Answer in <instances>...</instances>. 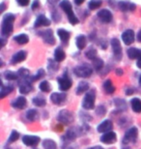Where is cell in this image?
<instances>
[{
    "label": "cell",
    "mask_w": 141,
    "mask_h": 149,
    "mask_svg": "<svg viewBox=\"0 0 141 149\" xmlns=\"http://www.w3.org/2000/svg\"><path fill=\"white\" fill-rule=\"evenodd\" d=\"M110 43H111L114 57H115L117 60H121L123 53H122V47H121V44H120V41L118 39L113 38Z\"/></svg>",
    "instance_id": "cell-8"
},
{
    "label": "cell",
    "mask_w": 141,
    "mask_h": 149,
    "mask_svg": "<svg viewBox=\"0 0 141 149\" xmlns=\"http://www.w3.org/2000/svg\"><path fill=\"white\" fill-rule=\"evenodd\" d=\"M115 86L113 85L111 79H106L103 82V90L106 94H112L115 92Z\"/></svg>",
    "instance_id": "cell-23"
},
{
    "label": "cell",
    "mask_w": 141,
    "mask_h": 149,
    "mask_svg": "<svg viewBox=\"0 0 141 149\" xmlns=\"http://www.w3.org/2000/svg\"><path fill=\"white\" fill-rule=\"evenodd\" d=\"M33 104H34L35 106H37V107H40V108H43V107H44L47 105V101L43 97H41V96H37V97H35L34 99H33Z\"/></svg>",
    "instance_id": "cell-34"
},
{
    "label": "cell",
    "mask_w": 141,
    "mask_h": 149,
    "mask_svg": "<svg viewBox=\"0 0 141 149\" xmlns=\"http://www.w3.org/2000/svg\"><path fill=\"white\" fill-rule=\"evenodd\" d=\"M49 71H52V72H56L57 70H58V64H56L54 61H52V60H49Z\"/></svg>",
    "instance_id": "cell-43"
},
{
    "label": "cell",
    "mask_w": 141,
    "mask_h": 149,
    "mask_svg": "<svg viewBox=\"0 0 141 149\" xmlns=\"http://www.w3.org/2000/svg\"><path fill=\"white\" fill-rule=\"evenodd\" d=\"M97 16L103 23H109L113 19L112 13L107 9H101V11L98 12Z\"/></svg>",
    "instance_id": "cell-9"
},
{
    "label": "cell",
    "mask_w": 141,
    "mask_h": 149,
    "mask_svg": "<svg viewBox=\"0 0 141 149\" xmlns=\"http://www.w3.org/2000/svg\"><path fill=\"white\" fill-rule=\"evenodd\" d=\"M1 42H2V47H4L5 46V40H4V39H1Z\"/></svg>",
    "instance_id": "cell-54"
},
{
    "label": "cell",
    "mask_w": 141,
    "mask_h": 149,
    "mask_svg": "<svg viewBox=\"0 0 141 149\" xmlns=\"http://www.w3.org/2000/svg\"><path fill=\"white\" fill-rule=\"evenodd\" d=\"M17 3L22 7H25V6L29 5L30 0H17Z\"/></svg>",
    "instance_id": "cell-44"
},
{
    "label": "cell",
    "mask_w": 141,
    "mask_h": 149,
    "mask_svg": "<svg viewBox=\"0 0 141 149\" xmlns=\"http://www.w3.org/2000/svg\"><path fill=\"white\" fill-rule=\"evenodd\" d=\"M131 109L133 111L136 113L141 112V100L138 98H133L131 101Z\"/></svg>",
    "instance_id": "cell-26"
},
{
    "label": "cell",
    "mask_w": 141,
    "mask_h": 149,
    "mask_svg": "<svg viewBox=\"0 0 141 149\" xmlns=\"http://www.w3.org/2000/svg\"><path fill=\"white\" fill-rule=\"evenodd\" d=\"M40 36L43 38L44 43L49 45H54L55 44V38L53 36V32L51 29H47V30L41 31L38 33Z\"/></svg>",
    "instance_id": "cell-10"
},
{
    "label": "cell",
    "mask_w": 141,
    "mask_h": 149,
    "mask_svg": "<svg viewBox=\"0 0 141 149\" xmlns=\"http://www.w3.org/2000/svg\"><path fill=\"white\" fill-rule=\"evenodd\" d=\"M127 54L130 59H138L141 57V49L136 47H130L127 50Z\"/></svg>",
    "instance_id": "cell-21"
},
{
    "label": "cell",
    "mask_w": 141,
    "mask_h": 149,
    "mask_svg": "<svg viewBox=\"0 0 141 149\" xmlns=\"http://www.w3.org/2000/svg\"><path fill=\"white\" fill-rule=\"evenodd\" d=\"M66 58V53L62 47H57L54 50V60L56 62H62Z\"/></svg>",
    "instance_id": "cell-22"
},
{
    "label": "cell",
    "mask_w": 141,
    "mask_h": 149,
    "mask_svg": "<svg viewBox=\"0 0 141 149\" xmlns=\"http://www.w3.org/2000/svg\"><path fill=\"white\" fill-rule=\"evenodd\" d=\"M134 38H135L134 31L131 30V29H128V30H126L122 33V40L124 42V44L127 45V46H130V45L133 43Z\"/></svg>",
    "instance_id": "cell-13"
},
{
    "label": "cell",
    "mask_w": 141,
    "mask_h": 149,
    "mask_svg": "<svg viewBox=\"0 0 141 149\" xmlns=\"http://www.w3.org/2000/svg\"><path fill=\"white\" fill-rule=\"evenodd\" d=\"M39 7H40V1H39V0H34L31 5V9L33 11H35L36 9H38Z\"/></svg>",
    "instance_id": "cell-45"
},
{
    "label": "cell",
    "mask_w": 141,
    "mask_h": 149,
    "mask_svg": "<svg viewBox=\"0 0 141 149\" xmlns=\"http://www.w3.org/2000/svg\"><path fill=\"white\" fill-rule=\"evenodd\" d=\"M47 1H49V3H50V4H55V3L58 1V0H47Z\"/></svg>",
    "instance_id": "cell-52"
},
{
    "label": "cell",
    "mask_w": 141,
    "mask_h": 149,
    "mask_svg": "<svg viewBox=\"0 0 141 149\" xmlns=\"http://www.w3.org/2000/svg\"><path fill=\"white\" fill-rule=\"evenodd\" d=\"M97 50H96V49H94V47H90V49L87 50V52H85V55L87 58L91 59V60H94L95 58H97Z\"/></svg>",
    "instance_id": "cell-39"
},
{
    "label": "cell",
    "mask_w": 141,
    "mask_h": 149,
    "mask_svg": "<svg viewBox=\"0 0 141 149\" xmlns=\"http://www.w3.org/2000/svg\"><path fill=\"white\" fill-rule=\"evenodd\" d=\"M137 41L140 42V43H141V29L139 30L138 33H137Z\"/></svg>",
    "instance_id": "cell-49"
},
{
    "label": "cell",
    "mask_w": 141,
    "mask_h": 149,
    "mask_svg": "<svg viewBox=\"0 0 141 149\" xmlns=\"http://www.w3.org/2000/svg\"><path fill=\"white\" fill-rule=\"evenodd\" d=\"M4 10H5V3L2 2L1 3V12H2V13L4 12Z\"/></svg>",
    "instance_id": "cell-50"
},
{
    "label": "cell",
    "mask_w": 141,
    "mask_h": 149,
    "mask_svg": "<svg viewBox=\"0 0 141 149\" xmlns=\"http://www.w3.org/2000/svg\"><path fill=\"white\" fill-rule=\"evenodd\" d=\"M3 74H4V77L7 80H17L19 77V74L13 72V71H5Z\"/></svg>",
    "instance_id": "cell-31"
},
{
    "label": "cell",
    "mask_w": 141,
    "mask_h": 149,
    "mask_svg": "<svg viewBox=\"0 0 141 149\" xmlns=\"http://www.w3.org/2000/svg\"><path fill=\"white\" fill-rule=\"evenodd\" d=\"M44 74H46L44 70V69H40L37 73H36V74H34V76H31V77H29V80L31 82H34V81H36V80H39L40 79H42V77H43Z\"/></svg>",
    "instance_id": "cell-36"
},
{
    "label": "cell",
    "mask_w": 141,
    "mask_h": 149,
    "mask_svg": "<svg viewBox=\"0 0 141 149\" xmlns=\"http://www.w3.org/2000/svg\"><path fill=\"white\" fill-rule=\"evenodd\" d=\"M43 147L44 149H57V144L52 139H44L43 141Z\"/></svg>",
    "instance_id": "cell-33"
},
{
    "label": "cell",
    "mask_w": 141,
    "mask_h": 149,
    "mask_svg": "<svg viewBox=\"0 0 141 149\" xmlns=\"http://www.w3.org/2000/svg\"><path fill=\"white\" fill-rule=\"evenodd\" d=\"M133 88H130V90H127V95H131V94H133Z\"/></svg>",
    "instance_id": "cell-51"
},
{
    "label": "cell",
    "mask_w": 141,
    "mask_h": 149,
    "mask_svg": "<svg viewBox=\"0 0 141 149\" xmlns=\"http://www.w3.org/2000/svg\"><path fill=\"white\" fill-rule=\"evenodd\" d=\"M118 7L122 12H127V11H134L136 6L134 3H131L127 1H120L118 4Z\"/></svg>",
    "instance_id": "cell-20"
},
{
    "label": "cell",
    "mask_w": 141,
    "mask_h": 149,
    "mask_svg": "<svg viewBox=\"0 0 141 149\" xmlns=\"http://www.w3.org/2000/svg\"><path fill=\"white\" fill-rule=\"evenodd\" d=\"M101 4H103L101 0H91V1L88 3V7L90 10H96V9L100 8Z\"/></svg>",
    "instance_id": "cell-38"
},
{
    "label": "cell",
    "mask_w": 141,
    "mask_h": 149,
    "mask_svg": "<svg viewBox=\"0 0 141 149\" xmlns=\"http://www.w3.org/2000/svg\"><path fill=\"white\" fill-rule=\"evenodd\" d=\"M138 81H139V84L141 85V74H140V77H139V80H138Z\"/></svg>",
    "instance_id": "cell-55"
},
{
    "label": "cell",
    "mask_w": 141,
    "mask_h": 149,
    "mask_svg": "<svg viewBox=\"0 0 141 149\" xmlns=\"http://www.w3.org/2000/svg\"><path fill=\"white\" fill-rule=\"evenodd\" d=\"M59 6H60V8L65 12L66 15H67L68 19L71 24L76 25L79 22V19H77V17L74 15L73 11V7H72V4L69 0H62V1L59 3Z\"/></svg>",
    "instance_id": "cell-2"
},
{
    "label": "cell",
    "mask_w": 141,
    "mask_h": 149,
    "mask_svg": "<svg viewBox=\"0 0 141 149\" xmlns=\"http://www.w3.org/2000/svg\"><path fill=\"white\" fill-rule=\"evenodd\" d=\"M40 89H41L42 92H46V93H47V92L50 91V89H51V86H50L49 81L44 80V81H42L40 83Z\"/></svg>",
    "instance_id": "cell-40"
},
{
    "label": "cell",
    "mask_w": 141,
    "mask_h": 149,
    "mask_svg": "<svg viewBox=\"0 0 141 149\" xmlns=\"http://www.w3.org/2000/svg\"><path fill=\"white\" fill-rule=\"evenodd\" d=\"M84 1L85 0H74V3H76L77 6H79V5H81Z\"/></svg>",
    "instance_id": "cell-47"
},
{
    "label": "cell",
    "mask_w": 141,
    "mask_h": 149,
    "mask_svg": "<svg viewBox=\"0 0 141 149\" xmlns=\"http://www.w3.org/2000/svg\"><path fill=\"white\" fill-rule=\"evenodd\" d=\"M40 141H41L40 138L37 136L25 135V136H23V138H22L23 143H24L26 146H31V147H34V146H36V145H38Z\"/></svg>",
    "instance_id": "cell-12"
},
{
    "label": "cell",
    "mask_w": 141,
    "mask_h": 149,
    "mask_svg": "<svg viewBox=\"0 0 141 149\" xmlns=\"http://www.w3.org/2000/svg\"><path fill=\"white\" fill-rule=\"evenodd\" d=\"M136 65H137V67L139 68V69H141V57L137 59V62H136Z\"/></svg>",
    "instance_id": "cell-48"
},
{
    "label": "cell",
    "mask_w": 141,
    "mask_h": 149,
    "mask_svg": "<svg viewBox=\"0 0 141 149\" xmlns=\"http://www.w3.org/2000/svg\"><path fill=\"white\" fill-rule=\"evenodd\" d=\"M117 141V135L114 132H108L101 136V141L106 144H112Z\"/></svg>",
    "instance_id": "cell-15"
},
{
    "label": "cell",
    "mask_w": 141,
    "mask_h": 149,
    "mask_svg": "<svg viewBox=\"0 0 141 149\" xmlns=\"http://www.w3.org/2000/svg\"><path fill=\"white\" fill-rule=\"evenodd\" d=\"M93 61V68L96 70V71H100V70H101L103 68V65H104V63H103V60L101 58H99V57H97V58H95L94 60H92Z\"/></svg>",
    "instance_id": "cell-32"
},
{
    "label": "cell",
    "mask_w": 141,
    "mask_h": 149,
    "mask_svg": "<svg viewBox=\"0 0 141 149\" xmlns=\"http://www.w3.org/2000/svg\"><path fill=\"white\" fill-rule=\"evenodd\" d=\"M19 138V133L17 132V131H13L11 133L10 136H9V139H8V143H12V142H15L17 141V139Z\"/></svg>",
    "instance_id": "cell-41"
},
{
    "label": "cell",
    "mask_w": 141,
    "mask_h": 149,
    "mask_svg": "<svg viewBox=\"0 0 141 149\" xmlns=\"http://www.w3.org/2000/svg\"><path fill=\"white\" fill-rule=\"evenodd\" d=\"M74 73L78 77H89L93 73V68L88 64H82L79 66H76L74 69Z\"/></svg>",
    "instance_id": "cell-4"
},
{
    "label": "cell",
    "mask_w": 141,
    "mask_h": 149,
    "mask_svg": "<svg viewBox=\"0 0 141 149\" xmlns=\"http://www.w3.org/2000/svg\"><path fill=\"white\" fill-rule=\"evenodd\" d=\"M95 101H96V91L95 90H89L85 94V97L83 98L82 101V107L85 109H93L95 108Z\"/></svg>",
    "instance_id": "cell-3"
},
{
    "label": "cell",
    "mask_w": 141,
    "mask_h": 149,
    "mask_svg": "<svg viewBox=\"0 0 141 149\" xmlns=\"http://www.w3.org/2000/svg\"><path fill=\"white\" fill-rule=\"evenodd\" d=\"M16 19L15 15L8 13L4 15L1 23V35L3 37H8L14 30V22Z\"/></svg>",
    "instance_id": "cell-1"
},
{
    "label": "cell",
    "mask_w": 141,
    "mask_h": 149,
    "mask_svg": "<svg viewBox=\"0 0 141 149\" xmlns=\"http://www.w3.org/2000/svg\"><path fill=\"white\" fill-rule=\"evenodd\" d=\"M50 25V20L44 16V15H40L35 20L34 23V27L38 28L41 26H49Z\"/></svg>",
    "instance_id": "cell-19"
},
{
    "label": "cell",
    "mask_w": 141,
    "mask_h": 149,
    "mask_svg": "<svg viewBox=\"0 0 141 149\" xmlns=\"http://www.w3.org/2000/svg\"><path fill=\"white\" fill-rule=\"evenodd\" d=\"M57 34H58V36L60 38V40H61L63 43L67 44L69 39H70V32H68L67 30H65V29H58V31H57Z\"/></svg>",
    "instance_id": "cell-25"
},
{
    "label": "cell",
    "mask_w": 141,
    "mask_h": 149,
    "mask_svg": "<svg viewBox=\"0 0 141 149\" xmlns=\"http://www.w3.org/2000/svg\"><path fill=\"white\" fill-rule=\"evenodd\" d=\"M89 89V83L87 81H80L78 83L76 87V93L77 95H81L83 93H85L86 91H88Z\"/></svg>",
    "instance_id": "cell-24"
},
{
    "label": "cell",
    "mask_w": 141,
    "mask_h": 149,
    "mask_svg": "<svg viewBox=\"0 0 141 149\" xmlns=\"http://www.w3.org/2000/svg\"><path fill=\"white\" fill-rule=\"evenodd\" d=\"M137 135H138V130L136 127H131L130 128L127 132H126L124 138H123V143L128 144V143H133L136 141Z\"/></svg>",
    "instance_id": "cell-5"
},
{
    "label": "cell",
    "mask_w": 141,
    "mask_h": 149,
    "mask_svg": "<svg viewBox=\"0 0 141 149\" xmlns=\"http://www.w3.org/2000/svg\"><path fill=\"white\" fill-rule=\"evenodd\" d=\"M19 92L23 95L28 94L29 92L33 90V86L29 79H20V81L19 82Z\"/></svg>",
    "instance_id": "cell-11"
},
{
    "label": "cell",
    "mask_w": 141,
    "mask_h": 149,
    "mask_svg": "<svg viewBox=\"0 0 141 149\" xmlns=\"http://www.w3.org/2000/svg\"><path fill=\"white\" fill-rule=\"evenodd\" d=\"M66 98H67V95L65 93H58V92H55V93H52L51 96H50V101H51L54 105L60 106L66 101Z\"/></svg>",
    "instance_id": "cell-16"
},
{
    "label": "cell",
    "mask_w": 141,
    "mask_h": 149,
    "mask_svg": "<svg viewBox=\"0 0 141 149\" xmlns=\"http://www.w3.org/2000/svg\"><path fill=\"white\" fill-rule=\"evenodd\" d=\"M115 73L118 74V76H122V74H124V71H123L122 69H116Z\"/></svg>",
    "instance_id": "cell-46"
},
{
    "label": "cell",
    "mask_w": 141,
    "mask_h": 149,
    "mask_svg": "<svg viewBox=\"0 0 141 149\" xmlns=\"http://www.w3.org/2000/svg\"><path fill=\"white\" fill-rule=\"evenodd\" d=\"M17 74H19V77H20V79H29V77H31L30 76V73L27 69L25 68H20V69L17 71Z\"/></svg>",
    "instance_id": "cell-37"
},
{
    "label": "cell",
    "mask_w": 141,
    "mask_h": 149,
    "mask_svg": "<svg viewBox=\"0 0 141 149\" xmlns=\"http://www.w3.org/2000/svg\"><path fill=\"white\" fill-rule=\"evenodd\" d=\"M76 47H78L79 49H85V47H86V43H87L86 37L84 36V35H78V36L76 37Z\"/></svg>",
    "instance_id": "cell-27"
},
{
    "label": "cell",
    "mask_w": 141,
    "mask_h": 149,
    "mask_svg": "<svg viewBox=\"0 0 141 149\" xmlns=\"http://www.w3.org/2000/svg\"><path fill=\"white\" fill-rule=\"evenodd\" d=\"M26 56H27V53H26L25 50H19L17 52V53L12 56L11 58V63L12 64H17V63H20V62L24 61Z\"/></svg>",
    "instance_id": "cell-18"
},
{
    "label": "cell",
    "mask_w": 141,
    "mask_h": 149,
    "mask_svg": "<svg viewBox=\"0 0 141 149\" xmlns=\"http://www.w3.org/2000/svg\"><path fill=\"white\" fill-rule=\"evenodd\" d=\"M88 149H103L101 146H94V147H90Z\"/></svg>",
    "instance_id": "cell-53"
},
{
    "label": "cell",
    "mask_w": 141,
    "mask_h": 149,
    "mask_svg": "<svg viewBox=\"0 0 141 149\" xmlns=\"http://www.w3.org/2000/svg\"><path fill=\"white\" fill-rule=\"evenodd\" d=\"M113 129V123L111 122V120L109 119H106L101 122V124H99V126L97 127V131L99 133H108V132H111V130Z\"/></svg>",
    "instance_id": "cell-14"
},
{
    "label": "cell",
    "mask_w": 141,
    "mask_h": 149,
    "mask_svg": "<svg viewBox=\"0 0 141 149\" xmlns=\"http://www.w3.org/2000/svg\"><path fill=\"white\" fill-rule=\"evenodd\" d=\"M123 149H131V148H128V147H127V148H123Z\"/></svg>",
    "instance_id": "cell-56"
},
{
    "label": "cell",
    "mask_w": 141,
    "mask_h": 149,
    "mask_svg": "<svg viewBox=\"0 0 141 149\" xmlns=\"http://www.w3.org/2000/svg\"><path fill=\"white\" fill-rule=\"evenodd\" d=\"M76 136H77V133L74 132V130H69L64 136V139L67 141L68 142H71V141H74V139H76Z\"/></svg>",
    "instance_id": "cell-35"
},
{
    "label": "cell",
    "mask_w": 141,
    "mask_h": 149,
    "mask_svg": "<svg viewBox=\"0 0 141 149\" xmlns=\"http://www.w3.org/2000/svg\"><path fill=\"white\" fill-rule=\"evenodd\" d=\"M13 86L11 85H4L2 84V87H1V92H0V97L2 98H5L6 96H8L9 94L13 91Z\"/></svg>",
    "instance_id": "cell-29"
},
{
    "label": "cell",
    "mask_w": 141,
    "mask_h": 149,
    "mask_svg": "<svg viewBox=\"0 0 141 149\" xmlns=\"http://www.w3.org/2000/svg\"><path fill=\"white\" fill-rule=\"evenodd\" d=\"M57 81H58L60 90H62V91L69 90V89L72 87V85H73L72 79L68 76L67 73H65L62 77H58V79H57Z\"/></svg>",
    "instance_id": "cell-6"
},
{
    "label": "cell",
    "mask_w": 141,
    "mask_h": 149,
    "mask_svg": "<svg viewBox=\"0 0 141 149\" xmlns=\"http://www.w3.org/2000/svg\"><path fill=\"white\" fill-rule=\"evenodd\" d=\"M11 105L15 109H23L26 108V106H27V100H26L25 97L20 96V97H17L16 100H14Z\"/></svg>",
    "instance_id": "cell-17"
},
{
    "label": "cell",
    "mask_w": 141,
    "mask_h": 149,
    "mask_svg": "<svg viewBox=\"0 0 141 149\" xmlns=\"http://www.w3.org/2000/svg\"><path fill=\"white\" fill-rule=\"evenodd\" d=\"M26 118L29 121H36L39 118V112L36 109H29L26 112Z\"/></svg>",
    "instance_id": "cell-30"
},
{
    "label": "cell",
    "mask_w": 141,
    "mask_h": 149,
    "mask_svg": "<svg viewBox=\"0 0 141 149\" xmlns=\"http://www.w3.org/2000/svg\"><path fill=\"white\" fill-rule=\"evenodd\" d=\"M58 120L59 122H61L63 124L69 125V124L73 123L74 120V117L73 112H71L70 111H67V109H63V111L59 112Z\"/></svg>",
    "instance_id": "cell-7"
},
{
    "label": "cell",
    "mask_w": 141,
    "mask_h": 149,
    "mask_svg": "<svg viewBox=\"0 0 141 149\" xmlns=\"http://www.w3.org/2000/svg\"><path fill=\"white\" fill-rule=\"evenodd\" d=\"M106 107L104 106H99L97 109H96V113H97V115L99 116H103L106 114Z\"/></svg>",
    "instance_id": "cell-42"
},
{
    "label": "cell",
    "mask_w": 141,
    "mask_h": 149,
    "mask_svg": "<svg viewBox=\"0 0 141 149\" xmlns=\"http://www.w3.org/2000/svg\"><path fill=\"white\" fill-rule=\"evenodd\" d=\"M14 40L19 45H25L29 42V37L26 34H19L14 37Z\"/></svg>",
    "instance_id": "cell-28"
}]
</instances>
